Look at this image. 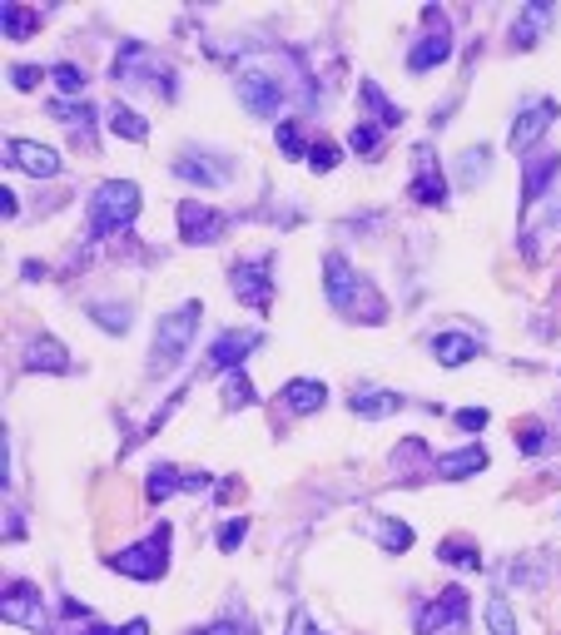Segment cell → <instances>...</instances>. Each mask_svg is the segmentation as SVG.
<instances>
[{
  "mask_svg": "<svg viewBox=\"0 0 561 635\" xmlns=\"http://www.w3.org/2000/svg\"><path fill=\"white\" fill-rule=\"evenodd\" d=\"M323 288H328V303H333L343 318H353V323H383V318H388L383 293H378L343 254L323 258Z\"/></svg>",
  "mask_w": 561,
  "mask_h": 635,
  "instance_id": "6da1fadb",
  "label": "cell"
},
{
  "mask_svg": "<svg viewBox=\"0 0 561 635\" xmlns=\"http://www.w3.org/2000/svg\"><path fill=\"white\" fill-rule=\"evenodd\" d=\"M140 214V184L130 179H105L95 194H90V224H85V239H110L120 229H130Z\"/></svg>",
  "mask_w": 561,
  "mask_h": 635,
  "instance_id": "7a4b0ae2",
  "label": "cell"
},
{
  "mask_svg": "<svg viewBox=\"0 0 561 635\" xmlns=\"http://www.w3.org/2000/svg\"><path fill=\"white\" fill-rule=\"evenodd\" d=\"M199 318H204V308H199V303H184L179 313H169V318L159 323L154 348H149V373H154V378L169 373V368H179V358L189 353V343H194V333H199Z\"/></svg>",
  "mask_w": 561,
  "mask_h": 635,
  "instance_id": "3957f363",
  "label": "cell"
},
{
  "mask_svg": "<svg viewBox=\"0 0 561 635\" xmlns=\"http://www.w3.org/2000/svg\"><path fill=\"white\" fill-rule=\"evenodd\" d=\"M169 521H159L144 541H135V546H125L110 566L120 571V576H135V581H159L164 571H169Z\"/></svg>",
  "mask_w": 561,
  "mask_h": 635,
  "instance_id": "277c9868",
  "label": "cell"
},
{
  "mask_svg": "<svg viewBox=\"0 0 561 635\" xmlns=\"http://www.w3.org/2000/svg\"><path fill=\"white\" fill-rule=\"evenodd\" d=\"M418 635H467V591L452 586L418 611Z\"/></svg>",
  "mask_w": 561,
  "mask_h": 635,
  "instance_id": "5b68a950",
  "label": "cell"
},
{
  "mask_svg": "<svg viewBox=\"0 0 561 635\" xmlns=\"http://www.w3.org/2000/svg\"><path fill=\"white\" fill-rule=\"evenodd\" d=\"M269 268H274V258H249V263H234V298L239 303H249L254 313H269V303H274V283H269Z\"/></svg>",
  "mask_w": 561,
  "mask_h": 635,
  "instance_id": "8992f818",
  "label": "cell"
},
{
  "mask_svg": "<svg viewBox=\"0 0 561 635\" xmlns=\"http://www.w3.org/2000/svg\"><path fill=\"white\" fill-rule=\"evenodd\" d=\"M0 616H5L10 626H25V631H45V626H50L45 601H40V591H35L30 581L5 586V596H0Z\"/></svg>",
  "mask_w": 561,
  "mask_h": 635,
  "instance_id": "52a82bcc",
  "label": "cell"
},
{
  "mask_svg": "<svg viewBox=\"0 0 561 635\" xmlns=\"http://www.w3.org/2000/svg\"><path fill=\"white\" fill-rule=\"evenodd\" d=\"M427 35H422L418 45L408 50V70H432V65H442L447 55H452V30H447V20H442V10L437 5H427Z\"/></svg>",
  "mask_w": 561,
  "mask_h": 635,
  "instance_id": "ba28073f",
  "label": "cell"
},
{
  "mask_svg": "<svg viewBox=\"0 0 561 635\" xmlns=\"http://www.w3.org/2000/svg\"><path fill=\"white\" fill-rule=\"evenodd\" d=\"M5 159H10L15 169H25L30 179L60 174V154H55L50 144H35V139H5Z\"/></svg>",
  "mask_w": 561,
  "mask_h": 635,
  "instance_id": "9c48e42d",
  "label": "cell"
},
{
  "mask_svg": "<svg viewBox=\"0 0 561 635\" xmlns=\"http://www.w3.org/2000/svg\"><path fill=\"white\" fill-rule=\"evenodd\" d=\"M224 234V214H214L209 204H199V199H184L179 204V239L184 244H209V239H219Z\"/></svg>",
  "mask_w": 561,
  "mask_h": 635,
  "instance_id": "30bf717a",
  "label": "cell"
},
{
  "mask_svg": "<svg viewBox=\"0 0 561 635\" xmlns=\"http://www.w3.org/2000/svg\"><path fill=\"white\" fill-rule=\"evenodd\" d=\"M283 90H288V85L269 80V75H244V80H239V100H244L249 115H259V120H274V115H279Z\"/></svg>",
  "mask_w": 561,
  "mask_h": 635,
  "instance_id": "8fae6325",
  "label": "cell"
},
{
  "mask_svg": "<svg viewBox=\"0 0 561 635\" xmlns=\"http://www.w3.org/2000/svg\"><path fill=\"white\" fill-rule=\"evenodd\" d=\"M557 115H561L557 100H537L532 110H522V115H517V125H512V139H507V144H512L517 154H527V149L547 134V125H552Z\"/></svg>",
  "mask_w": 561,
  "mask_h": 635,
  "instance_id": "7c38bea8",
  "label": "cell"
},
{
  "mask_svg": "<svg viewBox=\"0 0 561 635\" xmlns=\"http://www.w3.org/2000/svg\"><path fill=\"white\" fill-rule=\"evenodd\" d=\"M418 204L427 209H437V204H447V179H442V169H437V154H432V144H418V179H413V189H408Z\"/></svg>",
  "mask_w": 561,
  "mask_h": 635,
  "instance_id": "4fadbf2b",
  "label": "cell"
},
{
  "mask_svg": "<svg viewBox=\"0 0 561 635\" xmlns=\"http://www.w3.org/2000/svg\"><path fill=\"white\" fill-rule=\"evenodd\" d=\"M254 348H259V333H244V328H239V333H219V338L209 343V358H204V363H209V373H219V368L229 373V368H239Z\"/></svg>",
  "mask_w": 561,
  "mask_h": 635,
  "instance_id": "5bb4252c",
  "label": "cell"
},
{
  "mask_svg": "<svg viewBox=\"0 0 561 635\" xmlns=\"http://www.w3.org/2000/svg\"><path fill=\"white\" fill-rule=\"evenodd\" d=\"M224 159H209V154H199V149H189V154H179L174 159V174L179 179H189V184H229L234 179V169H219Z\"/></svg>",
  "mask_w": 561,
  "mask_h": 635,
  "instance_id": "9a60e30c",
  "label": "cell"
},
{
  "mask_svg": "<svg viewBox=\"0 0 561 635\" xmlns=\"http://www.w3.org/2000/svg\"><path fill=\"white\" fill-rule=\"evenodd\" d=\"M25 368H30V373H65V368H70V353H65L60 338L40 333V338L25 343Z\"/></svg>",
  "mask_w": 561,
  "mask_h": 635,
  "instance_id": "2e32d148",
  "label": "cell"
},
{
  "mask_svg": "<svg viewBox=\"0 0 561 635\" xmlns=\"http://www.w3.org/2000/svg\"><path fill=\"white\" fill-rule=\"evenodd\" d=\"M432 353H437L442 368H462V363H472V358L482 353V343H477L472 333H452V328H447V333L432 338Z\"/></svg>",
  "mask_w": 561,
  "mask_h": 635,
  "instance_id": "e0dca14e",
  "label": "cell"
},
{
  "mask_svg": "<svg viewBox=\"0 0 561 635\" xmlns=\"http://www.w3.org/2000/svg\"><path fill=\"white\" fill-rule=\"evenodd\" d=\"M283 407L288 412H298V417H308V412H318L323 402H328V387L323 382H313V378H293V382H283Z\"/></svg>",
  "mask_w": 561,
  "mask_h": 635,
  "instance_id": "ac0fdd59",
  "label": "cell"
},
{
  "mask_svg": "<svg viewBox=\"0 0 561 635\" xmlns=\"http://www.w3.org/2000/svg\"><path fill=\"white\" fill-rule=\"evenodd\" d=\"M561 174V154H542V159H532L527 164V174H522V204L532 209L542 194H547V184Z\"/></svg>",
  "mask_w": 561,
  "mask_h": 635,
  "instance_id": "d6986e66",
  "label": "cell"
},
{
  "mask_svg": "<svg viewBox=\"0 0 561 635\" xmlns=\"http://www.w3.org/2000/svg\"><path fill=\"white\" fill-rule=\"evenodd\" d=\"M487 467V447H462V452H447L442 462H437V472L447 477V482H467L472 472H482Z\"/></svg>",
  "mask_w": 561,
  "mask_h": 635,
  "instance_id": "ffe728a7",
  "label": "cell"
},
{
  "mask_svg": "<svg viewBox=\"0 0 561 635\" xmlns=\"http://www.w3.org/2000/svg\"><path fill=\"white\" fill-rule=\"evenodd\" d=\"M363 110L373 115V125H378V129L403 125V110H398V105L383 95V85H378V80H368V85H363Z\"/></svg>",
  "mask_w": 561,
  "mask_h": 635,
  "instance_id": "44dd1931",
  "label": "cell"
},
{
  "mask_svg": "<svg viewBox=\"0 0 561 635\" xmlns=\"http://www.w3.org/2000/svg\"><path fill=\"white\" fill-rule=\"evenodd\" d=\"M368 531L398 556V551H408L413 546V526L408 521H398V516H368Z\"/></svg>",
  "mask_w": 561,
  "mask_h": 635,
  "instance_id": "7402d4cb",
  "label": "cell"
},
{
  "mask_svg": "<svg viewBox=\"0 0 561 635\" xmlns=\"http://www.w3.org/2000/svg\"><path fill=\"white\" fill-rule=\"evenodd\" d=\"M219 397H224V407H229V412H244V407H249L259 392H254V382H249V373H244V368H229V373H224V382H219Z\"/></svg>",
  "mask_w": 561,
  "mask_h": 635,
  "instance_id": "603a6c76",
  "label": "cell"
},
{
  "mask_svg": "<svg viewBox=\"0 0 561 635\" xmlns=\"http://www.w3.org/2000/svg\"><path fill=\"white\" fill-rule=\"evenodd\" d=\"M353 412L358 417H393V412H403V397L398 392H358Z\"/></svg>",
  "mask_w": 561,
  "mask_h": 635,
  "instance_id": "cb8c5ba5",
  "label": "cell"
},
{
  "mask_svg": "<svg viewBox=\"0 0 561 635\" xmlns=\"http://www.w3.org/2000/svg\"><path fill=\"white\" fill-rule=\"evenodd\" d=\"M437 556H442L447 566H462V571H477V566H482V551H477L467 536H447V541L437 546Z\"/></svg>",
  "mask_w": 561,
  "mask_h": 635,
  "instance_id": "d4e9b609",
  "label": "cell"
},
{
  "mask_svg": "<svg viewBox=\"0 0 561 635\" xmlns=\"http://www.w3.org/2000/svg\"><path fill=\"white\" fill-rule=\"evenodd\" d=\"M0 25H5L10 40H30V35L40 30V15L25 10V5H5V10H0Z\"/></svg>",
  "mask_w": 561,
  "mask_h": 635,
  "instance_id": "484cf974",
  "label": "cell"
},
{
  "mask_svg": "<svg viewBox=\"0 0 561 635\" xmlns=\"http://www.w3.org/2000/svg\"><path fill=\"white\" fill-rule=\"evenodd\" d=\"M110 129H115L120 139H135V144H144V139H149L144 115H140V110H130V105H115V110H110Z\"/></svg>",
  "mask_w": 561,
  "mask_h": 635,
  "instance_id": "4316f807",
  "label": "cell"
},
{
  "mask_svg": "<svg viewBox=\"0 0 561 635\" xmlns=\"http://www.w3.org/2000/svg\"><path fill=\"white\" fill-rule=\"evenodd\" d=\"M179 487H189V477H179V467H154L144 497H149V502H164V497H174Z\"/></svg>",
  "mask_w": 561,
  "mask_h": 635,
  "instance_id": "83f0119b",
  "label": "cell"
},
{
  "mask_svg": "<svg viewBox=\"0 0 561 635\" xmlns=\"http://www.w3.org/2000/svg\"><path fill=\"white\" fill-rule=\"evenodd\" d=\"M482 164H492V149H487V144H472V149L457 159V184L472 189V184L482 179Z\"/></svg>",
  "mask_w": 561,
  "mask_h": 635,
  "instance_id": "f1b7e54d",
  "label": "cell"
},
{
  "mask_svg": "<svg viewBox=\"0 0 561 635\" xmlns=\"http://www.w3.org/2000/svg\"><path fill=\"white\" fill-rule=\"evenodd\" d=\"M547 20H552V5H547V0H542V5H532V15H522V20H517V30H512V45H522V50H527Z\"/></svg>",
  "mask_w": 561,
  "mask_h": 635,
  "instance_id": "f546056e",
  "label": "cell"
},
{
  "mask_svg": "<svg viewBox=\"0 0 561 635\" xmlns=\"http://www.w3.org/2000/svg\"><path fill=\"white\" fill-rule=\"evenodd\" d=\"M487 631H492V635H522V631H517L512 606H507V596H487Z\"/></svg>",
  "mask_w": 561,
  "mask_h": 635,
  "instance_id": "4dcf8cb0",
  "label": "cell"
},
{
  "mask_svg": "<svg viewBox=\"0 0 561 635\" xmlns=\"http://www.w3.org/2000/svg\"><path fill=\"white\" fill-rule=\"evenodd\" d=\"M517 447H522V457H542V452H552V437H547L542 422H522L517 427Z\"/></svg>",
  "mask_w": 561,
  "mask_h": 635,
  "instance_id": "1f68e13d",
  "label": "cell"
},
{
  "mask_svg": "<svg viewBox=\"0 0 561 635\" xmlns=\"http://www.w3.org/2000/svg\"><path fill=\"white\" fill-rule=\"evenodd\" d=\"M338 159H343V149H338L333 139L308 144V169H313V174H333V169H338Z\"/></svg>",
  "mask_w": 561,
  "mask_h": 635,
  "instance_id": "d6a6232c",
  "label": "cell"
},
{
  "mask_svg": "<svg viewBox=\"0 0 561 635\" xmlns=\"http://www.w3.org/2000/svg\"><path fill=\"white\" fill-rule=\"evenodd\" d=\"M50 80H55L60 95H85V70H80V65H55Z\"/></svg>",
  "mask_w": 561,
  "mask_h": 635,
  "instance_id": "836d02e7",
  "label": "cell"
},
{
  "mask_svg": "<svg viewBox=\"0 0 561 635\" xmlns=\"http://www.w3.org/2000/svg\"><path fill=\"white\" fill-rule=\"evenodd\" d=\"M90 313H95L110 333H125V328H130V308H125V303H90Z\"/></svg>",
  "mask_w": 561,
  "mask_h": 635,
  "instance_id": "e575fe53",
  "label": "cell"
},
{
  "mask_svg": "<svg viewBox=\"0 0 561 635\" xmlns=\"http://www.w3.org/2000/svg\"><path fill=\"white\" fill-rule=\"evenodd\" d=\"M50 115L55 120H75V129H85V125H95V105H50Z\"/></svg>",
  "mask_w": 561,
  "mask_h": 635,
  "instance_id": "d590c367",
  "label": "cell"
},
{
  "mask_svg": "<svg viewBox=\"0 0 561 635\" xmlns=\"http://www.w3.org/2000/svg\"><path fill=\"white\" fill-rule=\"evenodd\" d=\"M393 462H398V467H408V472H413V467H422V462H427V447H422V437H408V442L398 447V457H393Z\"/></svg>",
  "mask_w": 561,
  "mask_h": 635,
  "instance_id": "8d00e7d4",
  "label": "cell"
},
{
  "mask_svg": "<svg viewBox=\"0 0 561 635\" xmlns=\"http://www.w3.org/2000/svg\"><path fill=\"white\" fill-rule=\"evenodd\" d=\"M279 149H283V154H308V144H303V129H298V120L279 125Z\"/></svg>",
  "mask_w": 561,
  "mask_h": 635,
  "instance_id": "74e56055",
  "label": "cell"
},
{
  "mask_svg": "<svg viewBox=\"0 0 561 635\" xmlns=\"http://www.w3.org/2000/svg\"><path fill=\"white\" fill-rule=\"evenodd\" d=\"M378 139H383V129H378L373 120H368V125H358V129H353V139H348V144H353L358 154H373V149H378Z\"/></svg>",
  "mask_w": 561,
  "mask_h": 635,
  "instance_id": "f35d334b",
  "label": "cell"
},
{
  "mask_svg": "<svg viewBox=\"0 0 561 635\" xmlns=\"http://www.w3.org/2000/svg\"><path fill=\"white\" fill-rule=\"evenodd\" d=\"M452 422H457L462 432H482V427H487V407H462Z\"/></svg>",
  "mask_w": 561,
  "mask_h": 635,
  "instance_id": "ab89813d",
  "label": "cell"
},
{
  "mask_svg": "<svg viewBox=\"0 0 561 635\" xmlns=\"http://www.w3.org/2000/svg\"><path fill=\"white\" fill-rule=\"evenodd\" d=\"M244 536H249V521H229V526L219 531V551H239Z\"/></svg>",
  "mask_w": 561,
  "mask_h": 635,
  "instance_id": "60d3db41",
  "label": "cell"
},
{
  "mask_svg": "<svg viewBox=\"0 0 561 635\" xmlns=\"http://www.w3.org/2000/svg\"><path fill=\"white\" fill-rule=\"evenodd\" d=\"M45 70H35V65H15L10 70V80H15V90H35V80H40Z\"/></svg>",
  "mask_w": 561,
  "mask_h": 635,
  "instance_id": "b9f144b4",
  "label": "cell"
},
{
  "mask_svg": "<svg viewBox=\"0 0 561 635\" xmlns=\"http://www.w3.org/2000/svg\"><path fill=\"white\" fill-rule=\"evenodd\" d=\"M199 635H254V626H244V621H214V626H204Z\"/></svg>",
  "mask_w": 561,
  "mask_h": 635,
  "instance_id": "7bdbcfd3",
  "label": "cell"
},
{
  "mask_svg": "<svg viewBox=\"0 0 561 635\" xmlns=\"http://www.w3.org/2000/svg\"><path fill=\"white\" fill-rule=\"evenodd\" d=\"M288 635H323V631L308 621V611H293V621H288Z\"/></svg>",
  "mask_w": 561,
  "mask_h": 635,
  "instance_id": "ee69618b",
  "label": "cell"
},
{
  "mask_svg": "<svg viewBox=\"0 0 561 635\" xmlns=\"http://www.w3.org/2000/svg\"><path fill=\"white\" fill-rule=\"evenodd\" d=\"M0 214H5V219H15V214H20V199L10 194V184L0 189Z\"/></svg>",
  "mask_w": 561,
  "mask_h": 635,
  "instance_id": "f6af8a7d",
  "label": "cell"
},
{
  "mask_svg": "<svg viewBox=\"0 0 561 635\" xmlns=\"http://www.w3.org/2000/svg\"><path fill=\"white\" fill-rule=\"evenodd\" d=\"M115 635H149V621H130V626H120Z\"/></svg>",
  "mask_w": 561,
  "mask_h": 635,
  "instance_id": "bcb514c9",
  "label": "cell"
}]
</instances>
